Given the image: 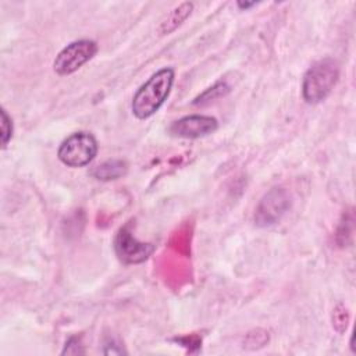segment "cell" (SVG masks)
Returning <instances> with one entry per match:
<instances>
[{"mask_svg":"<svg viewBox=\"0 0 356 356\" xmlns=\"http://www.w3.org/2000/svg\"><path fill=\"white\" fill-rule=\"evenodd\" d=\"M174 79L175 71L171 67H164L154 72L135 92L131 104L132 114L138 120H146L156 114L170 96Z\"/></svg>","mask_w":356,"mask_h":356,"instance_id":"obj_1","label":"cell"},{"mask_svg":"<svg viewBox=\"0 0 356 356\" xmlns=\"http://www.w3.org/2000/svg\"><path fill=\"white\" fill-rule=\"evenodd\" d=\"M339 79V65L331 58L325 57L313 63L302 79V97L307 104H317L324 102Z\"/></svg>","mask_w":356,"mask_h":356,"instance_id":"obj_2","label":"cell"},{"mask_svg":"<svg viewBox=\"0 0 356 356\" xmlns=\"http://www.w3.org/2000/svg\"><path fill=\"white\" fill-rule=\"evenodd\" d=\"M97 140L90 132L79 131L67 136L57 150L58 160L67 167L78 168L88 165L97 154Z\"/></svg>","mask_w":356,"mask_h":356,"instance_id":"obj_3","label":"cell"},{"mask_svg":"<svg viewBox=\"0 0 356 356\" xmlns=\"http://www.w3.org/2000/svg\"><path fill=\"white\" fill-rule=\"evenodd\" d=\"M97 50L99 44L92 39L74 40L63 47L56 56L53 61V70L61 76L71 75L89 60H92Z\"/></svg>","mask_w":356,"mask_h":356,"instance_id":"obj_4","label":"cell"},{"mask_svg":"<svg viewBox=\"0 0 356 356\" xmlns=\"http://www.w3.org/2000/svg\"><path fill=\"white\" fill-rule=\"evenodd\" d=\"M291 207V195L282 186L271 188L260 199L254 210V224L257 227L266 228L277 224Z\"/></svg>","mask_w":356,"mask_h":356,"instance_id":"obj_5","label":"cell"},{"mask_svg":"<svg viewBox=\"0 0 356 356\" xmlns=\"http://www.w3.org/2000/svg\"><path fill=\"white\" fill-rule=\"evenodd\" d=\"M114 250L124 264H139L149 259L154 246L152 243L138 241L129 229V225H124L115 235Z\"/></svg>","mask_w":356,"mask_h":356,"instance_id":"obj_6","label":"cell"},{"mask_svg":"<svg viewBox=\"0 0 356 356\" xmlns=\"http://www.w3.org/2000/svg\"><path fill=\"white\" fill-rule=\"evenodd\" d=\"M218 128L217 118L203 114H191L174 121L168 132L172 136L184 139H199L216 132Z\"/></svg>","mask_w":356,"mask_h":356,"instance_id":"obj_7","label":"cell"},{"mask_svg":"<svg viewBox=\"0 0 356 356\" xmlns=\"http://www.w3.org/2000/svg\"><path fill=\"white\" fill-rule=\"evenodd\" d=\"M127 171H128L127 161L121 159H111L96 165L90 174L93 178L99 181H114L124 177Z\"/></svg>","mask_w":356,"mask_h":356,"instance_id":"obj_8","label":"cell"},{"mask_svg":"<svg viewBox=\"0 0 356 356\" xmlns=\"http://www.w3.org/2000/svg\"><path fill=\"white\" fill-rule=\"evenodd\" d=\"M193 3L191 1H185V3H181L179 6H177L165 18L164 21L160 24V28L159 31L163 33V35H168L171 32H174L178 26H181L186 19L188 17L192 14L193 11Z\"/></svg>","mask_w":356,"mask_h":356,"instance_id":"obj_9","label":"cell"},{"mask_svg":"<svg viewBox=\"0 0 356 356\" xmlns=\"http://www.w3.org/2000/svg\"><path fill=\"white\" fill-rule=\"evenodd\" d=\"M231 88L229 85L225 82V81H218L216 82L213 86L207 88L203 93H200L195 100H193V104H206V103H210L213 100H217L220 97H224L229 93Z\"/></svg>","mask_w":356,"mask_h":356,"instance_id":"obj_10","label":"cell"},{"mask_svg":"<svg viewBox=\"0 0 356 356\" xmlns=\"http://www.w3.org/2000/svg\"><path fill=\"white\" fill-rule=\"evenodd\" d=\"M13 132H14V127H13V120L8 115V113L1 108V134H0V140H1V147L6 149L8 142L13 138Z\"/></svg>","mask_w":356,"mask_h":356,"instance_id":"obj_11","label":"cell"},{"mask_svg":"<svg viewBox=\"0 0 356 356\" xmlns=\"http://www.w3.org/2000/svg\"><path fill=\"white\" fill-rule=\"evenodd\" d=\"M85 349L79 337H71L61 350V355H83Z\"/></svg>","mask_w":356,"mask_h":356,"instance_id":"obj_12","label":"cell"},{"mask_svg":"<svg viewBox=\"0 0 356 356\" xmlns=\"http://www.w3.org/2000/svg\"><path fill=\"white\" fill-rule=\"evenodd\" d=\"M104 346H106V349L103 352L106 355H121V353H125L124 348L120 343H117L115 341H113V339L110 342H107Z\"/></svg>","mask_w":356,"mask_h":356,"instance_id":"obj_13","label":"cell"},{"mask_svg":"<svg viewBox=\"0 0 356 356\" xmlns=\"http://www.w3.org/2000/svg\"><path fill=\"white\" fill-rule=\"evenodd\" d=\"M236 6L241 8V10H248L253 6H256V1H238Z\"/></svg>","mask_w":356,"mask_h":356,"instance_id":"obj_14","label":"cell"}]
</instances>
